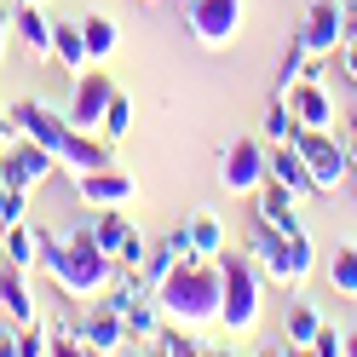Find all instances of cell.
Instances as JSON below:
<instances>
[{
	"label": "cell",
	"mask_w": 357,
	"mask_h": 357,
	"mask_svg": "<svg viewBox=\"0 0 357 357\" xmlns=\"http://www.w3.org/2000/svg\"><path fill=\"white\" fill-rule=\"evenodd\" d=\"M35 242H40V265L52 271V282L70 300H104L116 288V277H121V259L98 248L93 225H81L70 236H52L47 225H35Z\"/></svg>",
	"instance_id": "obj_1"
},
{
	"label": "cell",
	"mask_w": 357,
	"mask_h": 357,
	"mask_svg": "<svg viewBox=\"0 0 357 357\" xmlns=\"http://www.w3.org/2000/svg\"><path fill=\"white\" fill-rule=\"evenodd\" d=\"M150 294H155V305H162L167 323H185V328L219 323V259L190 254L185 265H173Z\"/></svg>",
	"instance_id": "obj_2"
},
{
	"label": "cell",
	"mask_w": 357,
	"mask_h": 357,
	"mask_svg": "<svg viewBox=\"0 0 357 357\" xmlns=\"http://www.w3.org/2000/svg\"><path fill=\"white\" fill-rule=\"evenodd\" d=\"M259 305H265V271L254 254H225L219 248V323L225 334H248L259 323Z\"/></svg>",
	"instance_id": "obj_3"
},
{
	"label": "cell",
	"mask_w": 357,
	"mask_h": 357,
	"mask_svg": "<svg viewBox=\"0 0 357 357\" xmlns=\"http://www.w3.org/2000/svg\"><path fill=\"white\" fill-rule=\"evenodd\" d=\"M248 254L259 259V271L265 282H277V288H300L311 277V236H282L271 225H254V242H248Z\"/></svg>",
	"instance_id": "obj_4"
},
{
	"label": "cell",
	"mask_w": 357,
	"mask_h": 357,
	"mask_svg": "<svg viewBox=\"0 0 357 357\" xmlns=\"http://www.w3.org/2000/svg\"><path fill=\"white\" fill-rule=\"evenodd\" d=\"M294 150L305 155L317 196H334V190L351 185V155H346L340 139H328V127H300V132H294Z\"/></svg>",
	"instance_id": "obj_5"
},
{
	"label": "cell",
	"mask_w": 357,
	"mask_h": 357,
	"mask_svg": "<svg viewBox=\"0 0 357 357\" xmlns=\"http://www.w3.org/2000/svg\"><path fill=\"white\" fill-rule=\"evenodd\" d=\"M242 12H248V0H190L185 17H190V35H196V47H231V40L242 35Z\"/></svg>",
	"instance_id": "obj_6"
},
{
	"label": "cell",
	"mask_w": 357,
	"mask_h": 357,
	"mask_svg": "<svg viewBox=\"0 0 357 357\" xmlns=\"http://www.w3.org/2000/svg\"><path fill=\"white\" fill-rule=\"evenodd\" d=\"M294 40H300L311 58H334V52H340V40H346V0H311Z\"/></svg>",
	"instance_id": "obj_7"
},
{
	"label": "cell",
	"mask_w": 357,
	"mask_h": 357,
	"mask_svg": "<svg viewBox=\"0 0 357 357\" xmlns=\"http://www.w3.org/2000/svg\"><path fill=\"white\" fill-rule=\"evenodd\" d=\"M109 98H116V81H109V70H86L75 75V93H70V127H81V132H98L104 127V109H109Z\"/></svg>",
	"instance_id": "obj_8"
},
{
	"label": "cell",
	"mask_w": 357,
	"mask_h": 357,
	"mask_svg": "<svg viewBox=\"0 0 357 357\" xmlns=\"http://www.w3.org/2000/svg\"><path fill=\"white\" fill-rule=\"evenodd\" d=\"M6 121L17 127V139H35V144H47L52 155L63 150V144H70V116H58V109H47V104H40V98H17L12 109H6Z\"/></svg>",
	"instance_id": "obj_9"
},
{
	"label": "cell",
	"mask_w": 357,
	"mask_h": 357,
	"mask_svg": "<svg viewBox=\"0 0 357 357\" xmlns=\"http://www.w3.org/2000/svg\"><path fill=\"white\" fill-rule=\"evenodd\" d=\"M265 139H236L225 155H219V185H225L231 196H254L265 185Z\"/></svg>",
	"instance_id": "obj_10"
},
{
	"label": "cell",
	"mask_w": 357,
	"mask_h": 357,
	"mask_svg": "<svg viewBox=\"0 0 357 357\" xmlns=\"http://www.w3.org/2000/svg\"><path fill=\"white\" fill-rule=\"evenodd\" d=\"M58 173V155L47 144H35V139H17L6 155H0V178L17 190H35V185H47V178Z\"/></svg>",
	"instance_id": "obj_11"
},
{
	"label": "cell",
	"mask_w": 357,
	"mask_h": 357,
	"mask_svg": "<svg viewBox=\"0 0 357 357\" xmlns=\"http://www.w3.org/2000/svg\"><path fill=\"white\" fill-rule=\"evenodd\" d=\"M75 196H81L86 208H127L132 196H139V178L109 162V167H98V173H81V178H75Z\"/></svg>",
	"instance_id": "obj_12"
},
{
	"label": "cell",
	"mask_w": 357,
	"mask_h": 357,
	"mask_svg": "<svg viewBox=\"0 0 357 357\" xmlns=\"http://www.w3.org/2000/svg\"><path fill=\"white\" fill-rule=\"evenodd\" d=\"M294 202H300V196L288 190V185H277V178H265V185L254 190V225H271V231H282V236H300L305 225H300Z\"/></svg>",
	"instance_id": "obj_13"
},
{
	"label": "cell",
	"mask_w": 357,
	"mask_h": 357,
	"mask_svg": "<svg viewBox=\"0 0 357 357\" xmlns=\"http://www.w3.org/2000/svg\"><path fill=\"white\" fill-rule=\"evenodd\" d=\"M81 334H86V346L93 351H132V340H127V317L116 305H93V311H81Z\"/></svg>",
	"instance_id": "obj_14"
},
{
	"label": "cell",
	"mask_w": 357,
	"mask_h": 357,
	"mask_svg": "<svg viewBox=\"0 0 357 357\" xmlns=\"http://www.w3.org/2000/svg\"><path fill=\"white\" fill-rule=\"evenodd\" d=\"M265 178H277V185H288L294 196H317V185H311V167H305V155L294 150V139L265 150Z\"/></svg>",
	"instance_id": "obj_15"
},
{
	"label": "cell",
	"mask_w": 357,
	"mask_h": 357,
	"mask_svg": "<svg viewBox=\"0 0 357 357\" xmlns=\"http://www.w3.org/2000/svg\"><path fill=\"white\" fill-rule=\"evenodd\" d=\"M288 109H294V121L300 127H334V93L323 81H300V86H288Z\"/></svg>",
	"instance_id": "obj_16"
},
{
	"label": "cell",
	"mask_w": 357,
	"mask_h": 357,
	"mask_svg": "<svg viewBox=\"0 0 357 357\" xmlns=\"http://www.w3.org/2000/svg\"><path fill=\"white\" fill-rule=\"evenodd\" d=\"M12 40H24L35 58H52V17L40 12V0H24V6H12Z\"/></svg>",
	"instance_id": "obj_17"
},
{
	"label": "cell",
	"mask_w": 357,
	"mask_h": 357,
	"mask_svg": "<svg viewBox=\"0 0 357 357\" xmlns=\"http://www.w3.org/2000/svg\"><path fill=\"white\" fill-rule=\"evenodd\" d=\"M52 63H58L63 75H81L86 63H93V52H86V40H81V17L52 24Z\"/></svg>",
	"instance_id": "obj_18"
},
{
	"label": "cell",
	"mask_w": 357,
	"mask_h": 357,
	"mask_svg": "<svg viewBox=\"0 0 357 357\" xmlns=\"http://www.w3.org/2000/svg\"><path fill=\"white\" fill-rule=\"evenodd\" d=\"M196 248H190V225H178V231H167V242H162V248H155L144 265H139V271H144V288H155V282H162L167 271H173V265H185Z\"/></svg>",
	"instance_id": "obj_19"
},
{
	"label": "cell",
	"mask_w": 357,
	"mask_h": 357,
	"mask_svg": "<svg viewBox=\"0 0 357 357\" xmlns=\"http://www.w3.org/2000/svg\"><path fill=\"white\" fill-rule=\"evenodd\" d=\"M127 340H132V351H150L155 346V334H162V305H155V294H139L127 311Z\"/></svg>",
	"instance_id": "obj_20"
},
{
	"label": "cell",
	"mask_w": 357,
	"mask_h": 357,
	"mask_svg": "<svg viewBox=\"0 0 357 357\" xmlns=\"http://www.w3.org/2000/svg\"><path fill=\"white\" fill-rule=\"evenodd\" d=\"M0 311H6L12 323H35V294H29V277L17 271V265L0 271Z\"/></svg>",
	"instance_id": "obj_21"
},
{
	"label": "cell",
	"mask_w": 357,
	"mask_h": 357,
	"mask_svg": "<svg viewBox=\"0 0 357 357\" xmlns=\"http://www.w3.org/2000/svg\"><path fill=\"white\" fill-rule=\"evenodd\" d=\"M81 40H86V52H93V63H109L116 47H121V29H116V17L86 12V17H81Z\"/></svg>",
	"instance_id": "obj_22"
},
{
	"label": "cell",
	"mask_w": 357,
	"mask_h": 357,
	"mask_svg": "<svg viewBox=\"0 0 357 357\" xmlns=\"http://www.w3.org/2000/svg\"><path fill=\"white\" fill-rule=\"evenodd\" d=\"M317 328H323V317H317V305H311V300H294V305H288L282 334H288V346H294V351H311Z\"/></svg>",
	"instance_id": "obj_23"
},
{
	"label": "cell",
	"mask_w": 357,
	"mask_h": 357,
	"mask_svg": "<svg viewBox=\"0 0 357 357\" xmlns=\"http://www.w3.org/2000/svg\"><path fill=\"white\" fill-rule=\"evenodd\" d=\"M132 231H139V225H132L121 208H98V219H93V236H98V248H104V254H121Z\"/></svg>",
	"instance_id": "obj_24"
},
{
	"label": "cell",
	"mask_w": 357,
	"mask_h": 357,
	"mask_svg": "<svg viewBox=\"0 0 357 357\" xmlns=\"http://www.w3.org/2000/svg\"><path fill=\"white\" fill-rule=\"evenodd\" d=\"M6 265H17V271H35V265H40V242H35V225H29V219L6 225Z\"/></svg>",
	"instance_id": "obj_25"
},
{
	"label": "cell",
	"mask_w": 357,
	"mask_h": 357,
	"mask_svg": "<svg viewBox=\"0 0 357 357\" xmlns=\"http://www.w3.org/2000/svg\"><path fill=\"white\" fill-rule=\"evenodd\" d=\"M328 282H334V294L357 300V242H340V248L328 254Z\"/></svg>",
	"instance_id": "obj_26"
},
{
	"label": "cell",
	"mask_w": 357,
	"mask_h": 357,
	"mask_svg": "<svg viewBox=\"0 0 357 357\" xmlns=\"http://www.w3.org/2000/svg\"><path fill=\"white\" fill-rule=\"evenodd\" d=\"M190 248L202 259H219V248H225V219L219 213H196L190 219Z\"/></svg>",
	"instance_id": "obj_27"
},
{
	"label": "cell",
	"mask_w": 357,
	"mask_h": 357,
	"mask_svg": "<svg viewBox=\"0 0 357 357\" xmlns=\"http://www.w3.org/2000/svg\"><path fill=\"white\" fill-rule=\"evenodd\" d=\"M132 132V98L116 86V98H109V109H104V127H98V139H109V144H121Z\"/></svg>",
	"instance_id": "obj_28"
},
{
	"label": "cell",
	"mask_w": 357,
	"mask_h": 357,
	"mask_svg": "<svg viewBox=\"0 0 357 357\" xmlns=\"http://www.w3.org/2000/svg\"><path fill=\"white\" fill-rule=\"evenodd\" d=\"M52 351V328L47 323H17V334H12V357H47Z\"/></svg>",
	"instance_id": "obj_29"
},
{
	"label": "cell",
	"mask_w": 357,
	"mask_h": 357,
	"mask_svg": "<svg viewBox=\"0 0 357 357\" xmlns=\"http://www.w3.org/2000/svg\"><path fill=\"white\" fill-rule=\"evenodd\" d=\"M300 132V121H294V109H288V98H277L271 109H265V144H288Z\"/></svg>",
	"instance_id": "obj_30"
},
{
	"label": "cell",
	"mask_w": 357,
	"mask_h": 357,
	"mask_svg": "<svg viewBox=\"0 0 357 357\" xmlns=\"http://www.w3.org/2000/svg\"><path fill=\"white\" fill-rule=\"evenodd\" d=\"M150 351H162V357H196V351H208L202 340H190V334H185V323H178V328H162V334H155V346Z\"/></svg>",
	"instance_id": "obj_31"
},
{
	"label": "cell",
	"mask_w": 357,
	"mask_h": 357,
	"mask_svg": "<svg viewBox=\"0 0 357 357\" xmlns=\"http://www.w3.org/2000/svg\"><path fill=\"white\" fill-rule=\"evenodd\" d=\"M24 208H29V190H17V185H6V178H0V231L17 225V219H24Z\"/></svg>",
	"instance_id": "obj_32"
},
{
	"label": "cell",
	"mask_w": 357,
	"mask_h": 357,
	"mask_svg": "<svg viewBox=\"0 0 357 357\" xmlns=\"http://www.w3.org/2000/svg\"><path fill=\"white\" fill-rule=\"evenodd\" d=\"M311 351H317V357H346V334L340 328H317V340H311Z\"/></svg>",
	"instance_id": "obj_33"
},
{
	"label": "cell",
	"mask_w": 357,
	"mask_h": 357,
	"mask_svg": "<svg viewBox=\"0 0 357 357\" xmlns=\"http://www.w3.org/2000/svg\"><path fill=\"white\" fill-rule=\"evenodd\" d=\"M340 70H346V81L357 86V40H340Z\"/></svg>",
	"instance_id": "obj_34"
},
{
	"label": "cell",
	"mask_w": 357,
	"mask_h": 357,
	"mask_svg": "<svg viewBox=\"0 0 357 357\" xmlns=\"http://www.w3.org/2000/svg\"><path fill=\"white\" fill-rule=\"evenodd\" d=\"M6 47H12V12L0 6V70H6Z\"/></svg>",
	"instance_id": "obj_35"
},
{
	"label": "cell",
	"mask_w": 357,
	"mask_h": 357,
	"mask_svg": "<svg viewBox=\"0 0 357 357\" xmlns=\"http://www.w3.org/2000/svg\"><path fill=\"white\" fill-rule=\"evenodd\" d=\"M12 144H17V127H12V121H6V116H0V155H6V150H12Z\"/></svg>",
	"instance_id": "obj_36"
},
{
	"label": "cell",
	"mask_w": 357,
	"mask_h": 357,
	"mask_svg": "<svg viewBox=\"0 0 357 357\" xmlns=\"http://www.w3.org/2000/svg\"><path fill=\"white\" fill-rule=\"evenodd\" d=\"M340 144H346V155H351V167H357V116H351V127H346V139H340Z\"/></svg>",
	"instance_id": "obj_37"
},
{
	"label": "cell",
	"mask_w": 357,
	"mask_h": 357,
	"mask_svg": "<svg viewBox=\"0 0 357 357\" xmlns=\"http://www.w3.org/2000/svg\"><path fill=\"white\" fill-rule=\"evenodd\" d=\"M346 40H357V0H346Z\"/></svg>",
	"instance_id": "obj_38"
},
{
	"label": "cell",
	"mask_w": 357,
	"mask_h": 357,
	"mask_svg": "<svg viewBox=\"0 0 357 357\" xmlns=\"http://www.w3.org/2000/svg\"><path fill=\"white\" fill-rule=\"evenodd\" d=\"M0 357H12V334H0Z\"/></svg>",
	"instance_id": "obj_39"
},
{
	"label": "cell",
	"mask_w": 357,
	"mask_h": 357,
	"mask_svg": "<svg viewBox=\"0 0 357 357\" xmlns=\"http://www.w3.org/2000/svg\"><path fill=\"white\" fill-rule=\"evenodd\" d=\"M346 357H357V334H346Z\"/></svg>",
	"instance_id": "obj_40"
},
{
	"label": "cell",
	"mask_w": 357,
	"mask_h": 357,
	"mask_svg": "<svg viewBox=\"0 0 357 357\" xmlns=\"http://www.w3.org/2000/svg\"><path fill=\"white\" fill-rule=\"evenodd\" d=\"M0 271H6V231H0Z\"/></svg>",
	"instance_id": "obj_41"
},
{
	"label": "cell",
	"mask_w": 357,
	"mask_h": 357,
	"mask_svg": "<svg viewBox=\"0 0 357 357\" xmlns=\"http://www.w3.org/2000/svg\"><path fill=\"white\" fill-rule=\"evenodd\" d=\"M173 6H190V0H173Z\"/></svg>",
	"instance_id": "obj_42"
},
{
	"label": "cell",
	"mask_w": 357,
	"mask_h": 357,
	"mask_svg": "<svg viewBox=\"0 0 357 357\" xmlns=\"http://www.w3.org/2000/svg\"><path fill=\"white\" fill-rule=\"evenodd\" d=\"M139 6H155V0H139Z\"/></svg>",
	"instance_id": "obj_43"
},
{
	"label": "cell",
	"mask_w": 357,
	"mask_h": 357,
	"mask_svg": "<svg viewBox=\"0 0 357 357\" xmlns=\"http://www.w3.org/2000/svg\"><path fill=\"white\" fill-rule=\"evenodd\" d=\"M12 6H24V0H12Z\"/></svg>",
	"instance_id": "obj_44"
},
{
	"label": "cell",
	"mask_w": 357,
	"mask_h": 357,
	"mask_svg": "<svg viewBox=\"0 0 357 357\" xmlns=\"http://www.w3.org/2000/svg\"><path fill=\"white\" fill-rule=\"evenodd\" d=\"M351 173H357V167H351Z\"/></svg>",
	"instance_id": "obj_45"
}]
</instances>
